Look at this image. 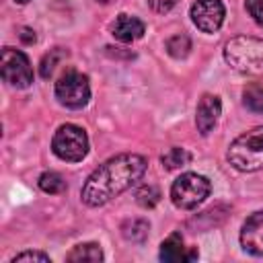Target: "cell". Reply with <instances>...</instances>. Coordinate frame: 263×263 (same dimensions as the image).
Wrapping results in <instances>:
<instances>
[{"label":"cell","mask_w":263,"mask_h":263,"mask_svg":"<svg viewBox=\"0 0 263 263\" xmlns=\"http://www.w3.org/2000/svg\"><path fill=\"white\" fill-rule=\"evenodd\" d=\"M146 158L140 154H119L103 162L82 185L80 197L86 205L99 208L132 185H136L146 173Z\"/></svg>","instance_id":"6da1fadb"},{"label":"cell","mask_w":263,"mask_h":263,"mask_svg":"<svg viewBox=\"0 0 263 263\" xmlns=\"http://www.w3.org/2000/svg\"><path fill=\"white\" fill-rule=\"evenodd\" d=\"M224 60L236 72L263 80V39L257 37H234L224 45Z\"/></svg>","instance_id":"7a4b0ae2"},{"label":"cell","mask_w":263,"mask_h":263,"mask_svg":"<svg viewBox=\"0 0 263 263\" xmlns=\"http://www.w3.org/2000/svg\"><path fill=\"white\" fill-rule=\"evenodd\" d=\"M226 160L240 173H255L263 168V125L240 134L228 146Z\"/></svg>","instance_id":"3957f363"},{"label":"cell","mask_w":263,"mask_h":263,"mask_svg":"<svg viewBox=\"0 0 263 263\" xmlns=\"http://www.w3.org/2000/svg\"><path fill=\"white\" fill-rule=\"evenodd\" d=\"M51 150L60 160L80 162L88 152V136L82 127L74 123H64L53 134Z\"/></svg>","instance_id":"277c9868"},{"label":"cell","mask_w":263,"mask_h":263,"mask_svg":"<svg viewBox=\"0 0 263 263\" xmlns=\"http://www.w3.org/2000/svg\"><path fill=\"white\" fill-rule=\"evenodd\" d=\"M210 191H212V185L203 175L183 173L171 185V199L181 210H193L210 195Z\"/></svg>","instance_id":"5b68a950"},{"label":"cell","mask_w":263,"mask_h":263,"mask_svg":"<svg viewBox=\"0 0 263 263\" xmlns=\"http://www.w3.org/2000/svg\"><path fill=\"white\" fill-rule=\"evenodd\" d=\"M55 99L64 105V107H70V109H82L88 99H90V84H88V78L74 70V68H68L55 82Z\"/></svg>","instance_id":"8992f818"},{"label":"cell","mask_w":263,"mask_h":263,"mask_svg":"<svg viewBox=\"0 0 263 263\" xmlns=\"http://www.w3.org/2000/svg\"><path fill=\"white\" fill-rule=\"evenodd\" d=\"M0 72H2V80L14 88H27L33 82V68L29 58L14 47L2 49Z\"/></svg>","instance_id":"52a82bcc"},{"label":"cell","mask_w":263,"mask_h":263,"mask_svg":"<svg viewBox=\"0 0 263 263\" xmlns=\"http://www.w3.org/2000/svg\"><path fill=\"white\" fill-rule=\"evenodd\" d=\"M224 4L220 0H195L191 4V21L203 33H216L224 23Z\"/></svg>","instance_id":"ba28073f"},{"label":"cell","mask_w":263,"mask_h":263,"mask_svg":"<svg viewBox=\"0 0 263 263\" xmlns=\"http://www.w3.org/2000/svg\"><path fill=\"white\" fill-rule=\"evenodd\" d=\"M240 245L251 255H263V212H255L245 220L240 230Z\"/></svg>","instance_id":"9c48e42d"},{"label":"cell","mask_w":263,"mask_h":263,"mask_svg":"<svg viewBox=\"0 0 263 263\" xmlns=\"http://www.w3.org/2000/svg\"><path fill=\"white\" fill-rule=\"evenodd\" d=\"M220 113H222L220 99L216 95H210V92L203 95L199 99V103H197V109H195V125H197V132L201 136H208L214 129Z\"/></svg>","instance_id":"30bf717a"},{"label":"cell","mask_w":263,"mask_h":263,"mask_svg":"<svg viewBox=\"0 0 263 263\" xmlns=\"http://www.w3.org/2000/svg\"><path fill=\"white\" fill-rule=\"evenodd\" d=\"M146 27L144 23L138 18V16H132V14H119L113 23H111V33L117 41H123V43H132L136 39H140L144 35Z\"/></svg>","instance_id":"8fae6325"},{"label":"cell","mask_w":263,"mask_h":263,"mask_svg":"<svg viewBox=\"0 0 263 263\" xmlns=\"http://www.w3.org/2000/svg\"><path fill=\"white\" fill-rule=\"evenodd\" d=\"M197 257V251H189L183 245V236L179 232H173L166 240L160 245V261L166 263H177V261H193Z\"/></svg>","instance_id":"7c38bea8"},{"label":"cell","mask_w":263,"mask_h":263,"mask_svg":"<svg viewBox=\"0 0 263 263\" xmlns=\"http://www.w3.org/2000/svg\"><path fill=\"white\" fill-rule=\"evenodd\" d=\"M66 261H70V263H99V261H103V251L97 242H82V245H76L66 255Z\"/></svg>","instance_id":"4fadbf2b"},{"label":"cell","mask_w":263,"mask_h":263,"mask_svg":"<svg viewBox=\"0 0 263 263\" xmlns=\"http://www.w3.org/2000/svg\"><path fill=\"white\" fill-rule=\"evenodd\" d=\"M148 230H150V224L142 218H132V220H125L121 224L123 238H127L132 242H144L148 236Z\"/></svg>","instance_id":"5bb4252c"},{"label":"cell","mask_w":263,"mask_h":263,"mask_svg":"<svg viewBox=\"0 0 263 263\" xmlns=\"http://www.w3.org/2000/svg\"><path fill=\"white\" fill-rule=\"evenodd\" d=\"M242 103L253 113H263V86L257 82H251L242 90Z\"/></svg>","instance_id":"9a60e30c"},{"label":"cell","mask_w":263,"mask_h":263,"mask_svg":"<svg viewBox=\"0 0 263 263\" xmlns=\"http://www.w3.org/2000/svg\"><path fill=\"white\" fill-rule=\"evenodd\" d=\"M189 160H191V154H189L185 148H179V146L168 148V150L160 156L162 166L168 168V171H173V168H181V166L189 164Z\"/></svg>","instance_id":"2e32d148"},{"label":"cell","mask_w":263,"mask_h":263,"mask_svg":"<svg viewBox=\"0 0 263 263\" xmlns=\"http://www.w3.org/2000/svg\"><path fill=\"white\" fill-rule=\"evenodd\" d=\"M64 58H68V51H66V49H62V47L49 49V53H45V55L41 58V64H39V74H41V78H49V76L53 74V70H55V64H58L60 60H64Z\"/></svg>","instance_id":"e0dca14e"},{"label":"cell","mask_w":263,"mask_h":263,"mask_svg":"<svg viewBox=\"0 0 263 263\" xmlns=\"http://www.w3.org/2000/svg\"><path fill=\"white\" fill-rule=\"evenodd\" d=\"M39 189L45 191V193L55 195V193H62V191L66 189V181H64V177H62L60 173L47 171V173H43V175L39 177Z\"/></svg>","instance_id":"ac0fdd59"},{"label":"cell","mask_w":263,"mask_h":263,"mask_svg":"<svg viewBox=\"0 0 263 263\" xmlns=\"http://www.w3.org/2000/svg\"><path fill=\"white\" fill-rule=\"evenodd\" d=\"M189 49H191V41H189V37L187 35H173L168 41H166V51H168V55H173V58H177V60H181V58H185L187 53H189Z\"/></svg>","instance_id":"d6986e66"},{"label":"cell","mask_w":263,"mask_h":263,"mask_svg":"<svg viewBox=\"0 0 263 263\" xmlns=\"http://www.w3.org/2000/svg\"><path fill=\"white\" fill-rule=\"evenodd\" d=\"M136 201L142 205V208H154L158 201H160V191L154 187V185H144L136 191Z\"/></svg>","instance_id":"ffe728a7"},{"label":"cell","mask_w":263,"mask_h":263,"mask_svg":"<svg viewBox=\"0 0 263 263\" xmlns=\"http://www.w3.org/2000/svg\"><path fill=\"white\" fill-rule=\"evenodd\" d=\"M21 261H41V263H51V259L45 255V253H39V251H25V253H18L10 259V263H21Z\"/></svg>","instance_id":"44dd1931"},{"label":"cell","mask_w":263,"mask_h":263,"mask_svg":"<svg viewBox=\"0 0 263 263\" xmlns=\"http://www.w3.org/2000/svg\"><path fill=\"white\" fill-rule=\"evenodd\" d=\"M245 8L253 16V21L263 27V0H245Z\"/></svg>","instance_id":"7402d4cb"},{"label":"cell","mask_w":263,"mask_h":263,"mask_svg":"<svg viewBox=\"0 0 263 263\" xmlns=\"http://www.w3.org/2000/svg\"><path fill=\"white\" fill-rule=\"evenodd\" d=\"M177 2L179 0H148V6L158 14H166L168 10H173L177 6Z\"/></svg>","instance_id":"603a6c76"},{"label":"cell","mask_w":263,"mask_h":263,"mask_svg":"<svg viewBox=\"0 0 263 263\" xmlns=\"http://www.w3.org/2000/svg\"><path fill=\"white\" fill-rule=\"evenodd\" d=\"M21 37H23L27 43H33V41H35V33H33V31H29V29H23Z\"/></svg>","instance_id":"cb8c5ba5"},{"label":"cell","mask_w":263,"mask_h":263,"mask_svg":"<svg viewBox=\"0 0 263 263\" xmlns=\"http://www.w3.org/2000/svg\"><path fill=\"white\" fill-rule=\"evenodd\" d=\"M97 2H101V4H109V2H113V0H97Z\"/></svg>","instance_id":"d4e9b609"},{"label":"cell","mask_w":263,"mask_h":263,"mask_svg":"<svg viewBox=\"0 0 263 263\" xmlns=\"http://www.w3.org/2000/svg\"><path fill=\"white\" fill-rule=\"evenodd\" d=\"M16 2H18V4H27L29 0H16Z\"/></svg>","instance_id":"484cf974"}]
</instances>
